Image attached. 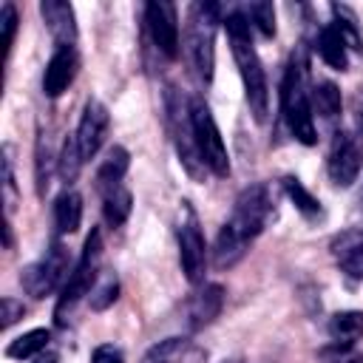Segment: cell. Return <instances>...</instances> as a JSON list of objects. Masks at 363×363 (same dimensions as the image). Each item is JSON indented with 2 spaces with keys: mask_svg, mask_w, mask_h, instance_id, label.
Here are the masks:
<instances>
[{
  "mask_svg": "<svg viewBox=\"0 0 363 363\" xmlns=\"http://www.w3.org/2000/svg\"><path fill=\"white\" fill-rule=\"evenodd\" d=\"M40 14L51 31V37L57 40V45H74L77 43V17L71 3L65 0H43L40 3Z\"/></svg>",
  "mask_w": 363,
  "mask_h": 363,
  "instance_id": "2e32d148",
  "label": "cell"
},
{
  "mask_svg": "<svg viewBox=\"0 0 363 363\" xmlns=\"http://www.w3.org/2000/svg\"><path fill=\"white\" fill-rule=\"evenodd\" d=\"M139 363H207V352L193 337H167L150 346Z\"/></svg>",
  "mask_w": 363,
  "mask_h": 363,
  "instance_id": "9a60e30c",
  "label": "cell"
},
{
  "mask_svg": "<svg viewBox=\"0 0 363 363\" xmlns=\"http://www.w3.org/2000/svg\"><path fill=\"white\" fill-rule=\"evenodd\" d=\"M275 216V199L272 190L267 184H250L238 193L230 218L221 224L218 238H216V250H213V264L218 269H230L235 267L250 244L264 233V227L269 224V218Z\"/></svg>",
  "mask_w": 363,
  "mask_h": 363,
  "instance_id": "6da1fadb",
  "label": "cell"
},
{
  "mask_svg": "<svg viewBox=\"0 0 363 363\" xmlns=\"http://www.w3.org/2000/svg\"><path fill=\"white\" fill-rule=\"evenodd\" d=\"M34 363H60V354L57 352H51V349H45V352H40L37 357H31Z\"/></svg>",
  "mask_w": 363,
  "mask_h": 363,
  "instance_id": "d590c367",
  "label": "cell"
},
{
  "mask_svg": "<svg viewBox=\"0 0 363 363\" xmlns=\"http://www.w3.org/2000/svg\"><path fill=\"white\" fill-rule=\"evenodd\" d=\"M51 343V332L48 329H31L20 337H14L9 346H6V357L11 360H26V357H37L40 352H45Z\"/></svg>",
  "mask_w": 363,
  "mask_h": 363,
  "instance_id": "44dd1931",
  "label": "cell"
},
{
  "mask_svg": "<svg viewBox=\"0 0 363 363\" xmlns=\"http://www.w3.org/2000/svg\"><path fill=\"white\" fill-rule=\"evenodd\" d=\"M167 125H170V133H173V145H176V153H179V162L184 164V170L190 176H201L207 167L201 162V153H199V145H196V136H193V125H190V105H182L173 94L167 99Z\"/></svg>",
  "mask_w": 363,
  "mask_h": 363,
  "instance_id": "30bf717a",
  "label": "cell"
},
{
  "mask_svg": "<svg viewBox=\"0 0 363 363\" xmlns=\"http://www.w3.org/2000/svg\"><path fill=\"white\" fill-rule=\"evenodd\" d=\"M187 105H190V125H193V136H196L204 167L213 176H227L230 173V153H227V145L221 139V130H218L207 102L201 96H193Z\"/></svg>",
  "mask_w": 363,
  "mask_h": 363,
  "instance_id": "8992f818",
  "label": "cell"
},
{
  "mask_svg": "<svg viewBox=\"0 0 363 363\" xmlns=\"http://www.w3.org/2000/svg\"><path fill=\"white\" fill-rule=\"evenodd\" d=\"M329 337L340 346H354L363 337V312L343 309L329 318Z\"/></svg>",
  "mask_w": 363,
  "mask_h": 363,
  "instance_id": "ffe728a7",
  "label": "cell"
},
{
  "mask_svg": "<svg viewBox=\"0 0 363 363\" xmlns=\"http://www.w3.org/2000/svg\"><path fill=\"white\" fill-rule=\"evenodd\" d=\"M26 315V306H23V301H17V298H11V295H6L3 301H0V326L3 329H9L11 323H17L20 318Z\"/></svg>",
  "mask_w": 363,
  "mask_h": 363,
  "instance_id": "4dcf8cb0",
  "label": "cell"
},
{
  "mask_svg": "<svg viewBox=\"0 0 363 363\" xmlns=\"http://www.w3.org/2000/svg\"><path fill=\"white\" fill-rule=\"evenodd\" d=\"M102 233L99 230H91V235L85 238V247L77 258V264L71 267L68 272V281L62 284L60 289V298H57V306H54V318L60 326L68 323V318L74 315V309L79 306V301L85 295H91L94 284H96V272H99V264H102Z\"/></svg>",
  "mask_w": 363,
  "mask_h": 363,
  "instance_id": "277c9868",
  "label": "cell"
},
{
  "mask_svg": "<svg viewBox=\"0 0 363 363\" xmlns=\"http://www.w3.org/2000/svg\"><path fill=\"white\" fill-rule=\"evenodd\" d=\"M3 187H6V216H11V210H14V173H11L9 147H6V156H3Z\"/></svg>",
  "mask_w": 363,
  "mask_h": 363,
  "instance_id": "d6a6232c",
  "label": "cell"
},
{
  "mask_svg": "<svg viewBox=\"0 0 363 363\" xmlns=\"http://www.w3.org/2000/svg\"><path fill=\"white\" fill-rule=\"evenodd\" d=\"M82 224V196L74 190H65L54 201V227L60 235L77 233Z\"/></svg>",
  "mask_w": 363,
  "mask_h": 363,
  "instance_id": "ac0fdd59",
  "label": "cell"
},
{
  "mask_svg": "<svg viewBox=\"0 0 363 363\" xmlns=\"http://www.w3.org/2000/svg\"><path fill=\"white\" fill-rule=\"evenodd\" d=\"M252 26L244 17V11H230L227 14V37H230V48L244 82V96L250 105V113L255 116V122H264L269 113V88H267V74L261 65V57L252 45Z\"/></svg>",
  "mask_w": 363,
  "mask_h": 363,
  "instance_id": "7a4b0ae2",
  "label": "cell"
},
{
  "mask_svg": "<svg viewBox=\"0 0 363 363\" xmlns=\"http://www.w3.org/2000/svg\"><path fill=\"white\" fill-rule=\"evenodd\" d=\"M176 238H179V261H182L184 278L190 284H201L204 281V269H207V247H204L199 216L187 201H182V210H179Z\"/></svg>",
  "mask_w": 363,
  "mask_h": 363,
  "instance_id": "52a82bcc",
  "label": "cell"
},
{
  "mask_svg": "<svg viewBox=\"0 0 363 363\" xmlns=\"http://www.w3.org/2000/svg\"><path fill=\"white\" fill-rule=\"evenodd\" d=\"M128 164H130V156H128L125 147L116 145V147L108 150L105 162H102L99 170H96V187H99L102 196L111 193V190H116V187H122V179H125V173H128Z\"/></svg>",
  "mask_w": 363,
  "mask_h": 363,
  "instance_id": "e0dca14e",
  "label": "cell"
},
{
  "mask_svg": "<svg viewBox=\"0 0 363 363\" xmlns=\"http://www.w3.org/2000/svg\"><path fill=\"white\" fill-rule=\"evenodd\" d=\"M318 360H320V363H363V354L354 352L352 346L332 343V346H323V349L318 352Z\"/></svg>",
  "mask_w": 363,
  "mask_h": 363,
  "instance_id": "f546056e",
  "label": "cell"
},
{
  "mask_svg": "<svg viewBox=\"0 0 363 363\" xmlns=\"http://www.w3.org/2000/svg\"><path fill=\"white\" fill-rule=\"evenodd\" d=\"M85 164V156L79 150V142H77V133H68V139L62 142V150H60V159H57V167H60V176L65 184L77 182L79 170Z\"/></svg>",
  "mask_w": 363,
  "mask_h": 363,
  "instance_id": "603a6c76",
  "label": "cell"
},
{
  "mask_svg": "<svg viewBox=\"0 0 363 363\" xmlns=\"http://www.w3.org/2000/svg\"><path fill=\"white\" fill-rule=\"evenodd\" d=\"M130 207H133V199H130L128 187H116L102 196V216H105L108 227H122L130 216Z\"/></svg>",
  "mask_w": 363,
  "mask_h": 363,
  "instance_id": "7402d4cb",
  "label": "cell"
},
{
  "mask_svg": "<svg viewBox=\"0 0 363 363\" xmlns=\"http://www.w3.org/2000/svg\"><path fill=\"white\" fill-rule=\"evenodd\" d=\"M281 113L286 119L289 133L301 145L318 142V130H315V119H312V108H309V94H306V71H303L298 57L289 60L284 79H281Z\"/></svg>",
  "mask_w": 363,
  "mask_h": 363,
  "instance_id": "5b68a950",
  "label": "cell"
},
{
  "mask_svg": "<svg viewBox=\"0 0 363 363\" xmlns=\"http://www.w3.org/2000/svg\"><path fill=\"white\" fill-rule=\"evenodd\" d=\"M343 269H346L352 278H363V244L354 247V250L343 258Z\"/></svg>",
  "mask_w": 363,
  "mask_h": 363,
  "instance_id": "e575fe53",
  "label": "cell"
},
{
  "mask_svg": "<svg viewBox=\"0 0 363 363\" xmlns=\"http://www.w3.org/2000/svg\"><path fill=\"white\" fill-rule=\"evenodd\" d=\"M145 28H147V40L159 57H164V60L179 57V45H182L179 11L173 3H159V0L145 3Z\"/></svg>",
  "mask_w": 363,
  "mask_h": 363,
  "instance_id": "9c48e42d",
  "label": "cell"
},
{
  "mask_svg": "<svg viewBox=\"0 0 363 363\" xmlns=\"http://www.w3.org/2000/svg\"><path fill=\"white\" fill-rule=\"evenodd\" d=\"M360 204H363V190H360Z\"/></svg>",
  "mask_w": 363,
  "mask_h": 363,
  "instance_id": "74e56055",
  "label": "cell"
},
{
  "mask_svg": "<svg viewBox=\"0 0 363 363\" xmlns=\"http://www.w3.org/2000/svg\"><path fill=\"white\" fill-rule=\"evenodd\" d=\"M0 23H3V43H6V51H9L11 43H14V31H17V9L11 3H3Z\"/></svg>",
  "mask_w": 363,
  "mask_h": 363,
  "instance_id": "1f68e13d",
  "label": "cell"
},
{
  "mask_svg": "<svg viewBox=\"0 0 363 363\" xmlns=\"http://www.w3.org/2000/svg\"><path fill=\"white\" fill-rule=\"evenodd\" d=\"M51 147H48V139L40 133L37 136V147H34V179H37V193L45 196L48 184H51Z\"/></svg>",
  "mask_w": 363,
  "mask_h": 363,
  "instance_id": "4316f807",
  "label": "cell"
},
{
  "mask_svg": "<svg viewBox=\"0 0 363 363\" xmlns=\"http://www.w3.org/2000/svg\"><path fill=\"white\" fill-rule=\"evenodd\" d=\"M360 167H363V145L354 133H335L332 139V147H329V156H326V170H329V179L335 187H349L357 182L360 176Z\"/></svg>",
  "mask_w": 363,
  "mask_h": 363,
  "instance_id": "8fae6325",
  "label": "cell"
},
{
  "mask_svg": "<svg viewBox=\"0 0 363 363\" xmlns=\"http://www.w3.org/2000/svg\"><path fill=\"white\" fill-rule=\"evenodd\" d=\"M284 190H286V196L292 199V204L298 207V213H303L306 218H318V216H320V201H318L295 176H286V179H284Z\"/></svg>",
  "mask_w": 363,
  "mask_h": 363,
  "instance_id": "484cf974",
  "label": "cell"
},
{
  "mask_svg": "<svg viewBox=\"0 0 363 363\" xmlns=\"http://www.w3.org/2000/svg\"><path fill=\"white\" fill-rule=\"evenodd\" d=\"M244 17L250 20V26H255L264 37H275V9L272 3H250L244 9Z\"/></svg>",
  "mask_w": 363,
  "mask_h": 363,
  "instance_id": "83f0119b",
  "label": "cell"
},
{
  "mask_svg": "<svg viewBox=\"0 0 363 363\" xmlns=\"http://www.w3.org/2000/svg\"><path fill=\"white\" fill-rule=\"evenodd\" d=\"M77 68H79V57H77V48L74 45H57L48 65H45V74H43V91L45 96L57 99L62 91H68V85L74 82L77 77Z\"/></svg>",
  "mask_w": 363,
  "mask_h": 363,
  "instance_id": "5bb4252c",
  "label": "cell"
},
{
  "mask_svg": "<svg viewBox=\"0 0 363 363\" xmlns=\"http://www.w3.org/2000/svg\"><path fill=\"white\" fill-rule=\"evenodd\" d=\"M312 99H315V108L323 119H337L340 116L343 99H340V88L335 82H318L315 91H312Z\"/></svg>",
  "mask_w": 363,
  "mask_h": 363,
  "instance_id": "cb8c5ba5",
  "label": "cell"
},
{
  "mask_svg": "<svg viewBox=\"0 0 363 363\" xmlns=\"http://www.w3.org/2000/svg\"><path fill=\"white\" fill-rule=\"evenodd\" d=\"M318 54H320V60H323L329 68H335V71H346V68H349V48H346L343 37L337 34V28H335L332 23L323 26L320 34H318Z\"/></svg>",
  "mask_w": 363,
  "mask_h": 363,
  "instance_id": "d6986e66",
  "label": "cell"
},
{
  "mask_svg": "<svg viewBox=\"0 0 363 363\" xmlns=\"http://www.w3.org/2000/svg\"><path fill=\"white\" fill-rule=\"evenodd\" d=\"M68 250L60 244V241H54L48 250H45V255L40 258V261H34V264H28L23 272H20V284H23V289H26V295H31V298H45V295H51L57 286L62 289V284L68 281Z\"/></svg>",
  "mask_w": 363,
  "mask_h": 363,
  "instance_id": "ba28073f",
  "label": "cell"
},
{
  "mask_svg": "<svg viewBox=\"0 0 363 363\" xmlns=\"http://www.w3.org/2000/svg\"><path fill=\"white\" fill-rule=\"evenodd\" d=\"M108 125H111V116H108V108L96 99H88L85 108H82V116H79V125H77V142H79V150L88 159H94L108 136Z\"/></svg>",
  "mask_w": 363,
  "mask_h": 363,
  "instance_id": "7c38bea8",
  "label": "cell"
},
{
  "mask_svg": "<svg viewBox=\"0 0 363 363\" xmlns=\"http://www.w3.org/2000/svg\"><path fill=\"white\" fill-rule=\"evenodd\" d=\"M91 363H125V354H122L119 346H113V343H102V346L94 349Z\"/></svg>",
  "mask_w": 363,
  "mask_h": 363,
  "instance_id": "836d02e7",
  "label": "cell"
},
{
  "mask_svg": "<svg viewBox=\"0 0 363 363\" xmlns=\"http://www.w3.org/2000/svg\"><path fill=\"white\" fill-rule=\"evenodd\" d=\"M332 14H335V23H332V26H335L337 34L343 37L346 48L363 51V37H360V31H357V20H354L352 9H346V6H332Z\"/></svg>",
  "mask_w": 363,
  "mask_h": 363,
  "instance_id": "d4e9b609",
  "label": "cell"
},
{
  "mask_svg": "<svg viewBox=\"0 0 363 363\" xmlns=\"http://www.w3.org/2000/svg\"><path fill=\"white\" fill-rule=\"evenodd\" d=\"M218 23H221V6H216V3H193L187 9L182 48H184V57L201 85L213 82Z\"/></svg>",
  "mask_w": 363,
  "mask_h": 363,
  "instance_id": "3957f363",
  "label": "cell"
},
{
  "mask_svg": "<svg viewBox=\"0 0 363 363\" xmlns=\"http://www.w3.org/2000/svg\"><path fill=\"white\" fill-rule=\"evenodd\" d=\"M357 119H360V128H363V88L357 94Z\"/></svg>",
  "mask_w": 363,
  "mask_h": 363,
  "instance_id": "8d00e7d4",
  "label": "cell"
},
{
  "mask_svg": "<svg viewBox=\"0 0 363 363\" xmlns=\"http://www.w3.org/2000/svg\"><path fill=\"white\" fill-rule=\"evenodd\" d=\"M224 309V286L221 284H201L190 301L184 303V323L190 332L210 326Z\"/></svg>",
  "mask_w": 363,
  "mask_h": 363,
  "instance_id": "4fadbf2b",
  "label": "cell"
},
{
  "mask_svg": "<svg viewBox=\"0 0 363 363\" xmlns=\"http://www.w3.org/2000/svg\"><path fill=\"white\" fill-rule=\"evenodd\" d=\"M116 298H119V281H116V275L111 272V275H105V278L99 281L96 289H91V309L102 312V309H108Z\"/></svg>",
  "mask_w": 363,
  "mask_h": 363,
  "instance_id": "f1b7e54d",
  "label": "cell"
}]
</instances>
